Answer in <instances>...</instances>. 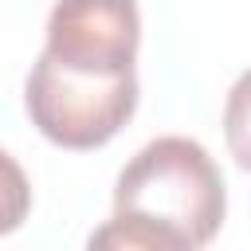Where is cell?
<instances>
[{"label":"cell","instance_id":"1","mask_svg":"<svg viewBox=\"0 0 251 251\" xmlns=\"http://www.w3.org/2000/svg\"><path fill=\"white\" fill-rule=\"evenodd\" d=\"M227 188L220 165L192 137L169 133L141 145L114 184V220L90 231V247L196 251L224 224Z\"/></svg>","mask_w":251,"mask_h":251},{"label":"cell","instance_id":"2","mask_svg":"<svg viewBox=\"0 0 251 251\" xmlns=\"http://www.w3.org/2000/svg\"><path fill=\"white\" fill-rule=\"evenodd\" d=\"M24 106L31 126L59 149H98L137 110V71L94 75L51 59L31 63L24 82Z\"/></svg>","mask_w":251,"mask_h":251},{"label":"cell","instance_id":"3","mask_svg":"<svg viewBox=\"0 0 251 251\" xmlns=\"http://www.w3.org/2000/svg\"><path fill=\"white\" fill-rule=\"evenodd\" d=\"M141 43V12L133 0H59L47 16L43 51L75 71H133Z\"/></svg>","mask_w":251,"mask_h":251},{"label":"cell","instance_id":"4","mask_svg":"<svg viewBox=\"0 0 251 251\" xmlns=\"http://www.w3.org/2000/svg\"><path fill=\"white\" fill-rule=\"evenodd\" d=\"M224 137L243 173H251V71H243L224 102Z\"/></svg>","mask_w":251,"mask_h":251},{"label":"cell","instance_id":"5","mask_svg":"<svg viewBox=\"0 0 251 251\" xmlns=\"http://www.w3.org/2000/svg\"><path fill=\"white\" fill-rule=\"evenodd\" d=\"M31 212V184L27 173L16 165L12 153L0 149V235L16 231Z\"/></svg>","mask_w":251,"mask_h":251}]
</instances>
